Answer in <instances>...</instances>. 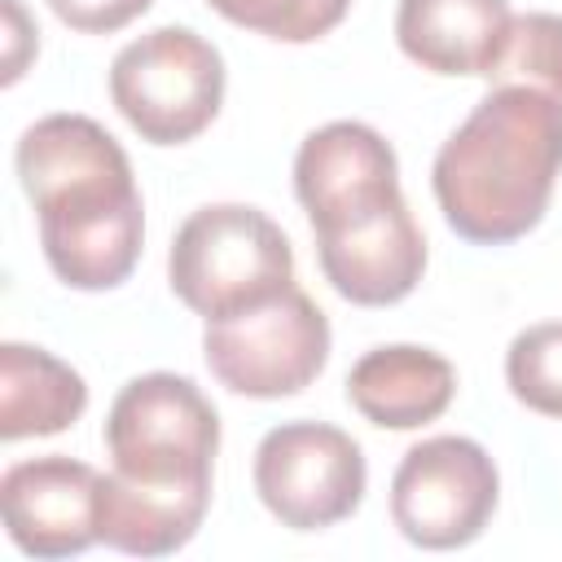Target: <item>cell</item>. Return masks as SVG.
<instances>
[{
    "instance_id": "obj_1",
    "label": "cell",
    "mask_w": 562,
    "mask_h": 562,
    "mask_svg": "<svg viewBox=\"0 0 562 562\" xmlns=\"http://www.w3.org/2000/svg\"><path fill=\"white\" fill-rule=\"evenodd\" d=\"M40 220L53 277L70 290H114L145 246V202L123 145L88 114H44L13 149Z\"/></svg>"
},
{
    "instance_id": "obj_2",
    "label": "cell",
    "mask_w": 562,
    "mask_h": 562,
    "mask_svg": "<svg viewBox=\"0 0 562 562\" xmlns=\"http://www.w3.org/2000/svg\"><path fill=\"white\" fill-rule=\"evenodd\" d=\"M558 176L562 101L522 83H501L439 145L430 189L457 237L505 246L544 220Z\"/></svg>"
},
{
    "instance_id": "obj_3",
    "label": "cell",
    "mask_w": 562,
    "mask_h": 562,
    "mask_svg": "<svg viewBox=\"0 0 562 562\" xmlns=\"http://www.w3.org/2000/svg\"><path fill=\"white\" fill-rule=\"evenodd\" d=\"M114 487L167 527L198 536L211 505L220 413L180 373L132 378L105 413Z\"/></svg>"
},
{
    "instance_id": "obj_4",
    "label": "cell",
    "mask_w": 562,
    "mask_h": 562,
    "mask_svg": "<svg viewBox=\"0 0 562 562\" xmlns=\"http://www.w3.org/2000/svg\"><path fill=\"white\" fill-rule=\"evenodd\" d=\"M167 281L189 312L202 321H224L294 285V246L259 206H198L171 237Z\"/></svg>"
},
{
    "instance_id": "obj_5",
    "label": "cell",
    "mask_w": 562,
    "mask_h": 562,
    "mask_svg": "<svg viewBox=\"0 0 562 562\" xmlns=\"http://www.w3.org/2000/svg\"><path fill=\"white\" fill-rule=\"evenodd\" d=\"M110 101L140 140L184 145L224 105V57L189 26H158L110 61Z\"/></svg>"
},
{
    "instance_id": "obj_6",
    "label": "cell",
    "mask_w": 562,
    "mask_h": 562,
    "mask_svg": "<svg viewBox=\"0 0 562 562\" xmlns=\"http://www.w3.org/2000/svg\"><path fill=\"white\" fill-rule=\"evenodd\" d=\"M206 369L220 386L246 400H281L312 386L329 360V321L316 307V299L299 285L285 294L224 316L206 321L202 334Z\"/></svg>"
},
{
    "instance_id": "obj_7",
    "label": "cell",
    "mask_w": 562,
    "mask_h": 562,
    "mask_svg": "<svg viewBox=\"0 0 562 562\" xmlns=\"http://www.w3.org/2000/svg\"><path fill=\"white\" fill-rule=\"evenodd\" d=\"M496 461L465 435L413 443L391 479V522L417 549H461L479 540L496 514Z\"/></svg>"
},
{
    "instance_id": "obj_8",
    "label": "cell",
    "mask_w": 562,
    "mask_h": 562,
    "mask_svg": "<svg viewBox=\"0 0 562 562\" xmlns=\"http://www.w3.org/2000/svg\"><path fill=\"white\" fill-rule=\"evenodd\" d=\"M364 452L329 422H281L255 448V492L290 531H325L364 501Z\"/></svg>"
},
{
    "instance_id": "obj_9",
    "label": "cell",
    "mask_w": 562,
    "mask_h": 562,
    "mask_svg": "<svg viewBox=\"0 0 562 562\" xmlns=\"http://www.w3.org/2000/svg\"><path fill=\"white\" fill-rule=\"evenodd\" d=\"M294 198L307 211L312 233L378 215L404 198L395 149L378 127L334 119L303 136L294 154Z\"/></svg>"
},
{
    "instance_id": "obj_10",
    "label": "cell",
    "mask_w": 562,
    "mask_h": 562,
    "mask_svg": "<svg viewBox=\"0 0 562 562\" xmlns=\"http://www.w3.org/2000/svg\"><path fill=\"white\" fill-rule=\"evenodd\" d=\"M101 470L88 461L48 452L18 461L0 479V509L9 540L31 558H75L97 544L101 514Z\"/></svg>"
},
{
    "instance_id": "obj_11",
    "label": "cell",
    "mask_w": 562,
    "mask_h": 562,
    "mask_svg": "<svg viewBox=\"0 0 562 562\" xmlns=\"http://www.w3.org/2000/svg\"><path fill=\"white\" fill-rule=\"evenodd\" d=\"M325 281L356 307H391L408 299L426 272V237L400 198L395 206L316 233Z\"/></svg>"
},
{
    "instance_id": "obj_12",
    "label": "cell",
    "mask_w": 562,
    "mask_h": 562,
    "mask_svg": "<svg viewBox=\"0 0 562 562\" xmlns=\"http://www.w3.org/2000/svg\"><path fill=\"white\" fill-rule=\"evenodd\" d=\"M505 0H400L395 44L430 75H483L496 66L509 35Z\"/></svg>"
},
{
    "instance_id": "obj_13",
    "label": "cell",
    "mask_w": 562,
    "mask_h": 562,
    "mask_svg": "<svg viewBox=\"0 0 562 562\" xmlns=\"http://www.w3.org/2000/svg\"><path fill=\"white\" fill-rule=\"evenodd\" d=\"M457 395V369L413 342H391L364 351L347 373L351 408L382 430H417L448 413Z\"/></svg>"
},
{
    "instance_id": "obj_14",
    "label": "cell",
    "mask_w": 562,
    "mask_h": 562,
    "mask_svg": "<svg viewBox=\"0 0 562 562\" xmlns=\"http://www.w3.org/2000/svg\"><path fill=\"white\" fill-rule=\"evenodd\" d=\"M88 408L83 378L44 347H0V439L18 443L31 435H61Z\"/></svg>"
},
{
    "instance_id": "obj_15",
    "label": "cell",
    "mask_w": 562,
    "mask_h": 562,
    "mask_svg": "<svg viewBox=\"0 0 562 562\" xmlns=\"http://www.w3.org/2000/svg\"><path fill=\"white\" fill-rule=\"evenodd\" d=\"M487 79L492 88L522 83L562 101V13H518Z\"/></svg>"
},
{
    "instance_id": "obj_16",
    "label": "cell",
    "mask_w": 562,
    "mask_h": 562,
    "mask_svg": "<svg viewBox=\"0 0 562 562\" xmlns=\"http://www.w3.org/2000/svg\"><path fill=\"white\" fill-rule=\"evenodd\" d=\"M505 382L531 413L562 417V321H540L514 334L505 351Z\"/></svg>"
},
{
    "instance_id": "obj_17",
    "label": "cell",
    "mask_w": 562,
    "mask_h": 562,
    "mask_svg": "<svg viewBox=\"0 0 562 562\" xmlns=\"http://www.w3.org/2000/svg\"><path fill=\"white\" fill-rule=\"evenodd\" d=\"M206 4L224 22L281 44H312L351 13V0H206Z\"/></svg>"
},
{
    "instance_id": "obj_18",
    "label": "cell",
    "mask_w": 562,
    "mask_h": 562,
    "mask_svg": "<svg viewBox=\"0 0 562 562\" xmlns=\"http://www.w3.org/2000/svg\"><path fill=\"white\" fill-rule=\"evenodd\" d=\"M149 4L154 0H48L57 22H66L70 31H83V35H114L127 22H136L140 13H149Z\"/></svg>"
},
{
    "instance_id": "obj_19",
    "label": "cell",
    "mask_w": 562,
    "mask_h": 562,
    "mask_svg": "<svg viewBox=\"0 0 562 562\" xmlns=\"http://www.w3.org/2000/svg\"><path fill=\"white\" fill-rule=\"evenodd\" d=\"M4 9V31H9V53H4V83H18V75L26 70V48H35V26L26 18V9L18 0H0Z\"/></svg>"
}]
</instances>
